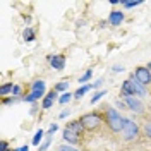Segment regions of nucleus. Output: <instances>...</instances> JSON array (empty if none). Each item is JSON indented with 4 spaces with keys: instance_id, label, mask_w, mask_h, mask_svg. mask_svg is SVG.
<instances>
[{
    "instance_id": "f257e3e1",
    "label": "nucleus",
    "mask_w": 151,
    "mask_h": 151,
    "mask_svg": "<svg viewBox=\"0 0 151 151\" xmlns=\"http://www.w3.org/2000/svg\"><path fill=\"white\" fill-rule=\"evenodd\" d=\"M106 124L113 132H122L124 127V119L122 115L117 112L115 108H106Z\"/></svg>"
},
{
    "instance_id": "f03ea898",
    "label": "nucleus",
    "mask_w": 151,
    "mask_h": 151,
    "mask_svg": "<svg viewBox=\"0 0 151 151\" xmlns=\"http://www.w3.org/2000/svg\"><path fill=\"white\" fill-rule=\"evenodd\" d=\"M45 89H47V86H45V81L43 79H36L33 84H31V93L24 98V101H28V103H35L36 100L40 98H45Z\"/></svg>"
},
{
    "instance_id": "7ed1b4c3",
    "label": "nucleus",
    "mask_w": 151,
    "mask_h": 151,
    "mask_svg": "<svg viewBox=\"0 0 151 151\" xmlns=\"http://www.w3.org/2000/svg\"><path fill=\"white\" fill-rule=\"evenodd\" d=\"M137 136H139V125L132 119H124V127H122L124 141H134V139H137Z\"/></svg>"
},
{
    "instance_id": "20e7f679",
    "label": "nucleus",
    "mask_w": 151,
    "mask_h": 151,
    "mask_svg": "<svg viewBox=\"0 0 151 151\" xmlns=\"http://www.w3.org/2000/svg\"><path fill=\"white\" fill-rule=\"evenodd\" d=\"M79 120L83 122L84 129H88V131H96V129H100V125L103 122L98 113H84Z\"/></svg>"
},
{
    "instance_id": "39448f33",
    "label": "nucleus",
    "mask_w": 151,
    "mask_h": 151,
    "mask_svg": "<svg viewBox=\"0 0 151 151\" xmlns=\"http://www.w3.org/2000/svg\"><path fill=\"white\" fill-rule=\"evenodd\" d=\"M132 79L141 83L142 86H148L151 84V72L148 67H137L134 72H132Z\"/></svg>"
},
{
    "instance_id": "423d86ee",
    "label": "nucleus",
    "mask_w": 151,
    "mask_h": 151,
    "mask_svg": "<svg viewBox=\"0 0 151 151\" xmlns=\"http://www.w3.org/2000/svg\"><path fill=\"white\" fill-rule=\"evenodd\" d=\"M125 105H127V108L134 113H142L144 112V105L139 98H136V96H129V98H125Z\"/></svg>"
},
{
    "instance_id": "0eeeda50",
    "label": "nucleus",
    "mask_w": 151,
    "mask_h": 151,
    "mask_svg": "<svg viewBox=\"0 0 151 151\" xmlns=\"http://www.w3.org/2000/svg\"><path fill=\"white\" fill-rule=\"evenodd\" d=\"M120 94L129 98V96H136V84H134V79L129 77L122 83V88H120Z\"/></svg>"
},
{
    "instance_id": "6e6552de",
    "label": "nucleus",
    "mask_w": 151,
    "mask_h": 151,
    "mask_svg": "<svg viewBox=\"0 0 151 151\" xmlns=\"http://www.w3.org/2000/svg\"><path fill=\"white\" fill-rule=\"evenodd\" d=\"M57 94H58V93H57V91H53V89H52L50 93L45 94V98L41 100V106H43L45 110H48V108H52V106H53V103L58 100V96H57Z\"/></svg>"
},
{
    "instance_id": "1a4fd4ad",
    "label": "nucleus",
    "mask_w": 151,
    "mask_h": 151,
    "mask_svg": "<svg viewBox=\"0 0 151 151\" xmlns=\"http://www.w3.org/2000/svg\"><path fill=\"white\" fill-rule=\"evenodd\" d=\"M48 60H50V65L57 70H62L65 67V57L64 55H50Z\"/></svg>"
},
{
    "instance_id": "9d476101",
    "label": "nucleus",
    "mask_w": 151,
    "mask_h": 151,
    "mask_svg": "<svg viewBox=\"0 0 151 151\" xmlns=\"http://www.w3.org/2000/svg\"><path fill=\"white\" fill-rule=\"evenodd\" d=\"M124 21V12L122 10H112L110 14H108V22L112 24V26H120Z\"/></svg>"
},
{
    "instance_id": "9b49d317",
    "label": "nucleus",
    "mask_w": 151,
    "mask_h": 151,
    "mask_svg": "<svg viewBox=\"0 0 151 151\" xmlns=\"http://www.w3.org/2000/svg\"><path fill=\"white\" fill-rule=\"evenodd\" d=\"M65 129H69V131L76 132L77 136H81V134L84 132V125H83V122H81V120H72V122H69V124H67V127H65Z\"/></svg>"
},
{
    "instance_id": "f8f14e48",
    "label": "nucleus",
    "mask_w": 151,
    "mask_h": 151,
    "mask_svg": "<svg viewBox=\"0 0 151 151\" xmlns=\"http://www.w3.org/2000/svg\"><path fill=\"white\" fill-rule=\"evenodd\" d=\"M64 141L70 142V144H77V142H79V137H77L76 132L69 131V129H64Z\"/></svg>"
},
{
    "instance_id": "ddd939ff",
    "label": "nucleus",
    "mask_w": 151,
    "mask_h": 151,
    "mask_svg": "<svg viewBox=\"0 0 151 151\" xmlns=\"http://www.w3.org/2000/svg\"><path fill=\"white\" fill-rule=\"evenodd\" d=\"M14 86H16V84H12V83H5V84H2V88H0V94H2L4 98H7L9 94H12Z\"/></svg>"
},
{
    "instance_id": "4468645a",
    "label": "nucleus",
    "mask_w": 151,
    "mask_h": 151,
    "mask_svg": "<svg viewBox=\"0 0 151 151\" xmlns=\"http://www.w3.org/2000/svg\"><path fill=\"white\" fill-rule=\"evenodd\" d=\"M22 38H24V41H35V40H36V33H35V29L33 28H26L24 29V33H22Z\"/></svg>"
},
{
    "instance_id": "2eb2a0df",
    "label": "nucleus",
    "mask_w": 151,
    "mask_h": 151,
    "mask_svg": "<svg viewBox=\"0 0 151 151\" xmlns=\"http://www.w3.org/2000/svg\"><path fill=\"white\" fill-rule=\"evenodd\" d=\"M91 88H93L91 84H84L83 88H79V89H77V91L74 93V98H76V100H79V98H83V96H84V94L88 93L89 89H91Z\"/></svg>"
},
{
    "instance_id": "dca6fc26",
    "label": "nucleus",
    "mask_w": 151,
    "mask_h": 151,
    "mask_svg": "<svg viewBox=\"0 0 151 151\" xmlns=\"http://www.w3.org/2000/svg\"><path fill=\"white\" fill-rule=\"evenodd\" d=\"M47 132L43 131V129H40V131H36V134L33 136V146H40V142H41V139H43V136H45Z\"/></svg>"
},
{
    "instance_id": "f3484780",
    "label": "nucleus",
    "mask_w": 151,
    "mask_h": 151,
    "mask_svg": "<svg viewBox=\"0 0 151 151\" xmlns=\"http://www.w3.org/2000/svg\"><path fill=\"white\" fill-rule=\"evenodd\" d=\"M91 77H93V70H91V69H88L84 74L79 77V83H81V84H86V83H88V81H89Z\"/></svg>"
},
{
    "instance_id": "a211bd4d",
    "label": "nucleus",
    "mask_w": 151,
    "mask_h": 151,
    "mask_svg": "<svg viewBox=\"0 0 151 151\" xmlns=\"http://www.w3.org/2000/svg\"><path fill=\"white\" fill-rule=\"evenodd\" d=\"M72 98H74V94L67 91V93H64L62 96H60V98H58V103H60V105H65V103H69V101H70Z\"/></svg>"
},
{
    "instance_id": "6ab92c4d",
    "label": "nucleus",
    "mask_w": 151,
    "mask_h": 151,
    "mask_svg": "<svg viewBox=\"0 0 151 151\" xmlns=\"http://www.w3.org/2000/svg\"><path fill=\"white\" fill-rule=\"evenodd\" d=\"M120 4H122V7H125V9H132V7H137V5H141L142 0H136V2H127V0H122Z\"/></svg>"
},
{
    "instance_id": "aec40b11",
    "label": "nucleus",
    "mask_w": 151,
    "mask_h": 151,
    "mask_svg": "<svg viewBox=\"0 0 151 151\" xmlns=\"http://www.w3.org/2000/svg\"><path fill=\"white\" fill-rule=\"evenodd\" d=\"M105 94H106V91L105 89H101V91H96V93L93 94V98H91V105H94V103H98L101 98H103Z\"/></svg>"
},
{
    "instance_id": "412c9836",
    "label": "nucleus",
    "mask_w": 151,
    "mask_h": 151,
    "mask_svg": "<svg viewBox=\"0 0 151 151\" xmlns=\"http://www.w3.org/2000/svg\"><path fill=\"white\" fill-rule=\"evenodd\" d=\"M67 88H69V83L67 81H62L55 86V91L57 93H67Z\"/></svg>"
},
{
    "instance_id": "4be33fe9",
    "label": "nucleus",
    "mask_w": 151,
    "mask_h": 151,
    "mask_svg": "<svg viewBox=\"0 0 151 151\" xmlns=\"http://www.w3.org/2000/svg\"><path fill=\"white\" fill-rule=\"evenodd\" d=\"M142 132H144V136H146L148 139H151V122H146L142 125Z\"/></svg>"
},
{
    "instance_id": "5701e85b",
    "label": "nucleus",
    "mask_w": 151,
    "mask_h": 151,
    "mask_svg": "<svg viewBox=\"0 0 151 151\" xmlns=\"http://www.w3.org/2000/svg\"><path fill=\"white\" fill-rule=\"evenodd\" d=\"M50 142H52V137H47L45 141L40 144V150H38V151H47V150H48V146H50Z\"/></svg>"
},
{
    "instance_id": "b1692460",
    "label": "nucleus",
    "mask_w": 151,
    "mask_h": 151,
    "mask_svg": "<svg viewBox=\"0 0 151 151\" xmlns=\"http://www.w3.org/2000/svg\"><path fill=\"white\" fill-rule=\"evenodd\" d=\"M57 131H58V125H57V124H52V125H50V129H48V132H47V136L50 137V136H52V134H55Z\"/></svg>"
},
{
    "instance_id": "393cba45",
    "label": "nucleus",
    "mask_w": 151,
    "mask_h": 151,
    "mask_svg": "<svg viewBox=\"0 0 151 151\" xmlns=\"http://www.w3.org/2000/svg\"><path fill=\"white\" fill-rule=\"evenodd\" d=\"M58 151H77L76 148H72V146H69V144H62V146H58Z\"/></svg>"
},
{
    "instance_id": "a878e982",
    "label": "nucleus",
    "mask_w": 151,
    "mask_h": 151,
    "mask_svg": "<svg viewBox=\"0 0 151 151\" xmlns=\"http://www.w3.org/2000/svg\"><path fill=\"white\" fill-rule=\"evenodd\" d=\"M12 94H14V98H17L19 94H21V86H14V91H12Z\"/></svg>"
},
{
    "instance_id": "bb28decb",
    "label": "nucleus",
    "mask_w": 151,
    "mask_h": 151,
    "mask_svg": "<svg viewBox=\"0 0 151 151\" xmlns=\"http://www.w3.org/2000/svg\"><path fill=\"white\" fill-rule=\"evenodd\" d=\"M17 98H4V105H12Z\"/></svg>"
},
{
    "instance_id": "cd10ccee",
    "label": "nucleus",
    "mask_w": 151,
    "mask_h": 151,
    "mask_svg": "<svg viewBox=\"0 0 151 151\" xmlns=\"http://www.w3.org/2000/svg\"><path fill=\"white\" fill-rule=\"evenodd\" d=\"M112 70H113V72H122V70H124V65H113Z\"/></svg>"
},
{
    "instance_id": "c85d7f7f",
    "label": "nucleus",
    "mask_w": 151,
    "mask_h": 151,
    "mask_svg": "<svg viewBox=\"0 0 151 151\" xmlns=\"http://www.w3.org/2000/svg\"><path fill=\"white\" fill-rule=\"evenodd\" d=\"M117 106H119V108H127V105H125V101H120V100H117Z\"/></svg>"
},
{
    "instance_id": "c756f323",
    "label": "nucleus",
    "mask_w": 151,
    "mask_h": 151,
    "mask_svg": "<svg viewBox=\"0 0 151 151\" xmlns=\"http://www.w3.org/2000/svg\"><path fill=\"white\" fill-rule=\"evenodd\" d=\"M7 141H2V144H0V151H7Z\"/></svg>"
},
{
    "instance_id": "7c9ffc66",
    "label": "nucleus",
    "mask_w": 151,
    "mask_h": 151,
    "mask_svg": "<svg viewBox=\"0 0 151 151\" xmlns=\"http://www.w3.org/2000/svg\"><path fill=\"white\" fill-rule=\"evenodd\" d=\"M101 84H103V79H98V81H96V83H94V84H93V88H94V89H96V88H100V86H101Z\"/></svg>"
},
{
    "instance_id": "2f4dec72",
    "label": "nucleus",
    "mask_w": 151,
    "mask_h": 151,
    "mask_svg": "<svg viewBox=\"0 0 151 151\" xmlns=\"http://www.w3.org/2000/svg\"><path fill=\"white\" fill-rule=\"evenodd\" d=\"M16 151H29V146H28V144H24V146H21V148H17Z\"/></svg>"
},
{
    "instance_id": "473e14b6",
    "label": "nucleus",
    "mask_w": 151,
    "mask_h": 151,
    "mask_svg": "<svg viewBox=\"0 0 151 151\" xmlns=\"http://www.w3.org/2000/svg\"><path fill=\"white\" fill-rule=\"evenodd\" d=\"M67 115H69V110H67V112H62V113H60V119H65Z\"/></svg>"
},
{
    "instance_id": "72a5a7b5",
    "label": "nucleus",
    "mask_w": 151,
    "mask_h": 151,
    "mask_svg": "<svg viewBox=\"0 0 151 151\" xmlns=\"http://www.w3.org/2000/svg\"><path fill=\"white\" fill-rule=\"evenodd\" d=\"M146 67H148V69H150V72H151V62H150V64H148V65H146Z\"/></svg>"
}]
</instances>
